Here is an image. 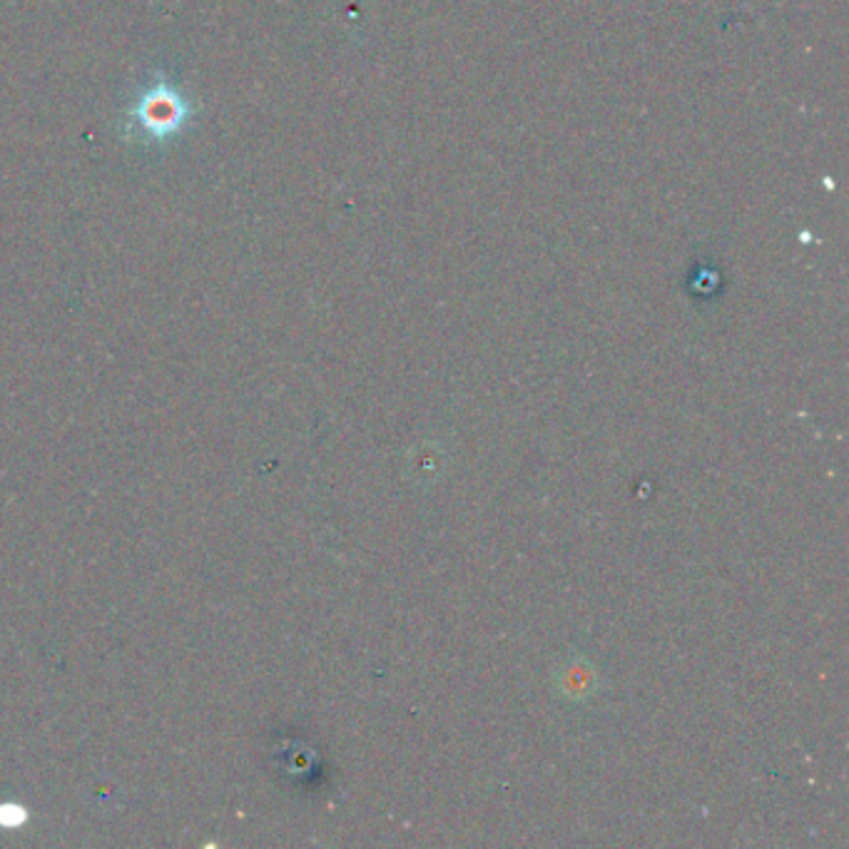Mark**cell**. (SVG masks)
<instances>
[{
  "instance_id": "6da1fadb",
  "label": "cell",
  "mask_w": 849,
  "mask_h": 849,
  "mask_svg": "<svg viewBox=\"0 0 849 849\" xmlns=\"http://www.w3.org/2000/svg\"><path fill=\"white\" fill-rule=\"evenodd\" d=\"M192 113H195V107L184 100L178 88H172L170 82H155L137 100L131 110V117L133 125L140 127L145 137L165 140V137L178 135Z\"/></svg>"
}]
</instances>
